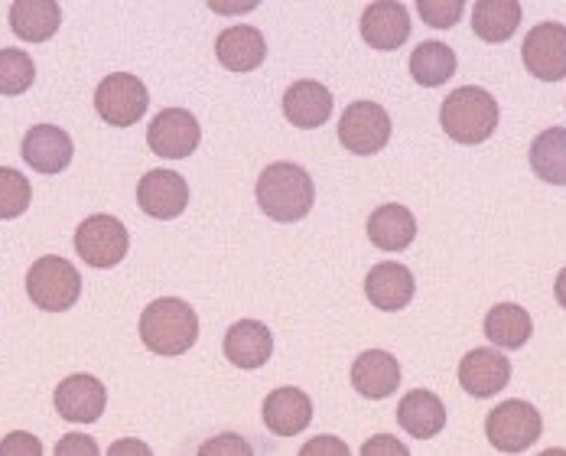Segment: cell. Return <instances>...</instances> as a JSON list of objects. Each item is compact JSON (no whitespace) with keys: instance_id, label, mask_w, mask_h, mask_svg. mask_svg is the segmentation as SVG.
I'll return each instance as SVG.
<instances>
[{"instance_id":"obj_20","label":"cell","mask_w":566,"mask_h":456,"mask_svg":"<svg viewBox=\"0 0 566 456\" xmlns=\"http://www.w3.org/2000/svg\"><path fill=\"white\" fill-rule=\"evenodd\" d=\"M313 421V401L300 388H277L264 398V424L277 437H296Z\"/></svg>"},{"instance_id":"obj_34","label":"cell","mask_w":566,"mask_h":456,"mask_svg":"<svg viewBox=\"0 0 566 456\" xmlns=\"http://www.w3.org/2000/svg\"><path fill=\"white\" fill-rule=\"evenodd\" d=\"M296 456H352V450L345 447V441L333 437V434H323V437H313L303 444V450Z\"/></svg>"},{"instance_id":"obj_3","label":"cell","mask_w":566,"mask_h":456,"mask_svg":"<svg viewBox=\"0 0 566 456\" xmlns=\"http://www.w3.org/2000/svg\"><path fill=\"white\" fill-rule=\"evenodd\" d=\"M440 124L455 144H469V147L482 144L499 127V102L485 89H475V85L455 89L440 108Z\"/></svg>"},{"instance_id":"obj_26","label":"cell","mask_w":566,"mask_h":456,"mask_svg":"<svg viewBox=\"0 0 566 456\" xmlns=\"http://www.w3.org/2000/svg\"><path fill=\"white\" fill-rule=\"evenodd\" d=\"M531 170L551 186H566V127H547L534 137Z\"/></svg>"},{"instance_id":"obj_11","label":"cell","mask_w":566,"mask_h":456,"mask_svg":"<svg viewBox=\"0 0 566 456\" xmlns=\"http://www.w3.org/2000/svg\"><path fill=\"white\" fill-rule=\"evenodd\" d=\"M511 382V362L499 349H472L459 362V385L472 398H495Z\"/></svg>"},{"instance_id":"obj_37","label":"cell","mask_w":566,"mask_h":456,"mask_svg":"<svg viewBox=\"0 0 566 456\" xmlns=\"http://www.w3.org/2000/svg\"><path fill=\"white\" fill-rule=\"evenodd\" d=\"M108 456H154V450L144 441H137V437H124V441L112 444Z\"/></svg>"},{"instance_id":"obj_40","label":"cell","mask_w":566,"mask_h":456,"mask_svg":"<svg viewBox=\"0 0 566 456\" xmlns=\"http://www.w3.org/2000/svg\"><path fill=\"white\" fill-rule=\"evenodd\" d=\"M541 456H566V450H544Z\"/></svg>"},{"instance_id":"obj_39","label":"cell","mask_w":566,"mask_h":456,"mask_svg":"<svg viewBox=\"0 0 566 456\" xmlns=\"http://www.w3.org/2000/svg\"><path fill=\"white\" fill-rule=\"evenodd\" d=\"M254 3H212V10L219 13H238V10H251Z\"/></svg>"},{"instance_id":"obj_4","label":"cell","mask_w":566,"mask_h":456,"mask_svg":"<svg viewBox=\"0 0 566 456\" xmlns=\"http://www.w3.org/2000/svg\"><path fill=\"white\" fill-rule=\"evenodd\" d=\"M544 434L541 411L527 401H502L485 417V437L502 454H524L531 450Z\"/></svg>"},{"instance_id":"obj_21","label":"cell","mask_w":566,"mask_h":456,"mask_svg":"<svg viewBox=\"0 0 566 456\" xmlns=\"http://www.w3.org/2000/svg\"><path fill=\"white\" fill-rule=\"evenodd\" d=\"M413 287L417 284H413L410 268H403V265H397V261H388V265L371 268L368 278H365V293H368V300H371L378 310H388V313L403 310V307L413 300Z\"/></svg>"},{"instance_id":"obj_38","label":"cell","mask_w":566,"mask_h":456,"mask_svg":"<svg viewBox=\"0 0 566 456\" xmlns=\"http://www.w3.org/2000/svg\"><path fill=\"white\" fill-rule=\"evenodd\" d=\"M554 293H557V303L566 310V268L557 274V284H554Z\"/></svg>"},{"instance_id":"obj_30","label":"cell","mask_w":566,"mask_h":456,"mask_svg":"<svg viewBox=\"0 0 566 456\" xmlns=\"http://www.w3.org/2000/svg\"><path fill=\"white\" fill-rule=\"evenodd\" d=\"M33 189L20 170L0 167V219H17L30 209Z\"/></svg>"},{"instance_id":"obj_22","label":"cell","mask_w":566,"mask_h":456,"mask_svg":"<svg viewBox=\"0 0 566 456\" xmlns=\"http://www.w3.org/2000/svg\"><path fill=\"white\" fill-rule=\"evenodd\" d=\"M216 56L228 72H251L268 56V43L254 27H231L226 33H219Z\"/></svg>"},{"instance_id":"obj_29","label":"cell","mask_w":566,"mask_h":456,"mask_svg":"<svg viewBox=\"0 0 566 456\" xmlns=\"http://www.w3.org/2000/svg\"><path fill=\"white\" fill-rule=\"evenodd\" d=\"M36 79V65L23 50H0V95H23Z\"/></svg>"},{"instance_id":"obj_12","label":"cell","mask_w":566,"mask_h":456,"mask_svg":"<svg viewBox=\"0 0 566 456\" xmlns=\"http://www.w3.org/2000/svg\"><path fill=\"white\" fill-rule=\"evenodd\" d=\"M137 206L154 219H176L189 206V183L176 170H150L137 183Z\"/></svg>"},{"instance_id":"obj_5","label":"cell","mask_w":566,"mask_h":456,"mask_svg":"<svg viewBox=\"0 0 566 456\" xmlns=\"http://www.w3.org/2000/svg\"><path fill=\"white\" fill-rule=\"evenodd\" d=\"M27 293L40 310L62 313V310L75 307V300L82 293V274L65 258L46 255L27 271Z\"/></svg>"},{"instance_id":"obj_17","label":"cell","mask_w":566,"mask_h":456,"mask_svg":"<svg viewBox=\"0 0 566 456\" xmlns=\"http://www.w3.org/2000/svg\"><path fill=\"white\" fill-rule=\"evenodd\" d=\"M283 114L293 127H303V131L323 127L333 114V92L313 79L293 82L283 95Z\"/></svg>"},{"instance_id":"obj_7","label":"cell","mask_w":566,"mask_h":456,"mask_svg":"<svg viewBox=\"0 0 566 456\" xmlns=\"http://www.w3.org/2000/svg\"><path fill=\"white\" fill-rule=\"evenodd\" d=\"M339 141L345 151L371 157L391 141V117L375 102H352L339 117Z\"/></svg>"},{"instance_id":"obj_36","label":"cell","mask_w":566,"mask_h":456,"mask_svg":"<svg viewBox=\"0 0 566 456\" xmlns=\"http://www.w3.org/2000/svg\"><path fill=\"white\" fill-rule=\"evenodd\" d=\"M361 456H410V450L391 434H375L371 441H365Z\"/></svg>"},{"instance_id":"obj_24","label":"cell","mask_w":566,"mask_h":456,"mask_svg":"<svg viewBox=\"0 0 566 456\" xmlns=\"http://www.w3.org/2000/svg\"><path fill=\"white\" fill-rule=\"evenodd\" d=\"M368 238H371V245H378L385 251H403L417 238V219L407 206L388 203V206L371 213Z\"/></svg>"},{"instance_id":"obj_25","label":"cell","mask_w":566,"mask_h":456,"mask_svg":"<svg viewBox=\"0 0 566 456\" xmlns=\"http://www.w3.org/2000/svg\"><path fill=\"white\" fill-rule=\"evenodd\" d=\"M521 3L514 0H479L472 7V30L485 43H505L521 27Z\"/></svg>"},{"instance_id":"obj_15","label":"cell","mask_w":566,"mask_h":456,"mask_svg":"<svg viewBox=\"0 0 566 456\" xmlns=\"http://www.w3.org/2000/svg\"><path fill=\"white\" fill-rule=\"evenodd\" d=\"M352 385H355V392L361 398H391L397 392V385H400V365H397V359L391 352L368 349L352 365Z\"/></svg>"},{"instance_id":"obj_31","label":"cell","mask_w":566,"mask_h":456,"mask_svg":"<svg viewBox=\"0 0 566 456\" xmlns=\"http://www.w3.org/2000/svg\"><path fill=\"white\" fill-rule=\"evenodd\" d=\"M417 10H420V17H423L427 27L450 30V27H455L462 20L465 3L462 0H417Z\"/></svg>"},{"instance_id":"obj_2","label":"cell","mask_w":566,"mask_h":456,"mask_svg":"<svg viewBox=\"0 0 566 456\" xmlns=\"http://www.w3.org/2000/svg\"><path fill=\"white\" fill-rule=\"evenodd\" d=\"M140 340L157 355H182L199 340V317L186 300L160 297L140 313Z\"/></svg>"},{"instance_id":"obj_23","label":"cell","mask_w":566,"mask_h":456,"mask_svg":"<svg viewBox=\"0 0 566 456\" xmlns=\"http://www.w3.org/2000/svg\"><path fill=\"white\" fill-rule=\"evenodd\" d=\"M62 23V10L53 0H17L10 7V27L27 43H46Z\"/></svg>"},{"instance_id":"obj_18","label":"cell","mask_w":566,"mask_h":456,"mask_svg":"<svg viewBox=\"0 0 566 456\" xmlns=\"http://www.w3.org/2000/svg\"><path fill=\"white\" fill-rule=\"evenodd\" d=\"M361 37L375 50H400L410 37V13L403 3H371L361 13Z\"/></svg>"},{"instance_id":"obj_16","label":"cell","mask_w":566,"mask_h":456,"mask_svg":"<svg viewBox=\"0 0 566 456\" xmlns=\"http://www.w3.org/2000/svg\"><path fill=\"white\" fill-rule=\"evenodd\" d=\"M274 355V336L261 320H238L226 333V359L238 369H261Z\"/></svg>"},{"instance_id":"obj_32","label":"cell","mask_w":566,"mask_h":456,"mask_svg":"<svg viewBox=\"0 0 566 456\" xmlns=\"http://www.w3.org/2000/svg\"><path fill=\"white\" fill-rule=\"evenodd\" d=\"M196 456H254V450L241 434H216L199 447Z\"/></svg>"},{"instance_id":"obj_6","label":"cell","mask_w":566,"mask_h":456,"mask_svg":"<svg viewBox=\"0 0 566 456\" xmlns=\"http://www.w3.org/2000/svg\"><path fill=\"white\" fill-rule=\"evenodd\" d=\"M150 92L130 72H114L95 89V112L112 127H130L147 114Z\"/></svg>"},{"instance_id":"obj_27","label":"cell","mask_w":566,"mask_h":456,"mask_svg":"<svg viewBox=\"0 0 566 456\" xmlns=\"http://www.w3.org/2000/svg\"><path fill=\"white\" fill-rule=\"evenodd\" d=\"M531 333H534L531 313L524 307H517V303H499L485 317V336H489L492 345L521 349L524 342L531 340Z\"/></svg>"},{"instance_id":"obj_9","label":"cell","mask_w":566,"mask_h":456,"mask_svg":"<svg viewBox=\"0 0 566 456\" xmlns=\"http://www.w3.org/2000/svg\"><path fill=\"white\" fill-rule=\"evenodd\" d=\"M527 72L541 82L566 79V27L564 23H537L521 46Z\"/></svg>"},{"instance_id":"obj_19","label":"cell","mask_w":566,"mask_h":456,"mask_svg":"<svg viewBox=\"0 0 566 456\" xmlns=\"http://www.w3.org/2000/svg\"><path fill=\"white\" fill-rule=\"evenodd\" d=\"M397 424L410 437L430 441V437H437L447 427V407H443V401L437 398L433 392L413 388V392H407L400 398V404H397Z\"/></svg>"},{"instance_id":"obj_13","label":"cell","mask_w":566,"mask_h":456,"mask_svg":"<svg viewBox=\"0 0 566 456\" xmlns=\"http://www.w3.org/2000/svg\"><path fill=\"white\" fill-rule=\"evenodd\" d=\"M56 411L69 424H95L105 414L108 392L95 375H69L56 388Z\"/></svg>"},{"instance_id":"obj_33","label":"cell","mask_w":566,"mask_h":456,"mask_svg":"<svg viewBox=\"0 0 566 456\" xmlns=\"http://www.w3.org/2000/svg\"><path fill=\"white\" fill-rule=\"evenodd\" d=\"M0 456H43V444L27 431H13L0 441Z\"/></svg>"},{"instance_id":"obj_35","label":"cell","mask_w":566,"mask_h":456,"mask_svg":"<svg viewBox=\"0 0 566 456\" xmlns=\"http://www.w3.org/2000/svg\"><path fill=\"white\" fill-rule=\"evenodd\" d=\"M53 456H98V444L88 434H65L56 444Z\"/></svg>"},{"instance_id":"obj_28","label":"cell","mask_w":566,"mask_h":456,"mask_svg":"<svg viewBox=\"0 0 566 456\" xmlns=\"http://www.w3.org/2000/svg\"><path fill=\"white\" fill-rule=\"evenodd\" d=\"M410 75L417 79V85H427V89L447 85L455 75V53L447 43L427 40L410 53Z\"/></svg>"},{"instance_id":"obj_10","label":"cell","mask_w":566,"mask_h":456,"mask_svg":"<svg viewBox=\"0 0 566 456\" xmlns=\"http://www.w3.org/2000/svg\"><path fill=\"white\" fill-rule=\"evenodd\" d=\"M199 121L192 112H182V108H167L160 112L150 127H147V144L157 157L164 160H186L196 154L199 147Z\"/></svg>"},{"instance_id":"obj_1","label":"cell","mask_w":566,"mask_h":456,"mask_svg":"<svg viewBox=\"0 0 566 456\" xmlns=\"http://www.w3.org/2000/svg\"><path fill=\"white\" fill-rule=\"evenodd\" d=\"M316 203L313 176L300 164H271L258 179V206L274 222H300Z\"/></svg>"},{"instance_id":"obj_8","label":"cell","mask_w":566,"mask_h":456,"mask_svg":"<svg viewBox=\"0 0 566 456\" xmlns=\"http://www.w3.org/2000/svg\"><path fill=\"white\" fill-rule=\"evenodd\" d=\"M130 248L127 228L114 216H88L75 228V251L88 268H114Z\"/></svg>"},{"instance_id":"obj_14","label":"cell","mask_w":566,"mask_h":456,"mask_svg":"<svg viewBox=\"0 0 566 456\" xmlns=\"http://www.w3.org/2000/svg\"><path fill=\"white\" fill-rule=\"evenodd\" d=\"M72 151H75L72 147V137L62 127H56V124H36V127H30L27 137H23V147H20L23 160L33 170L46 173V176L65 170L72 164Z\"/></svg>"}]
</instances>
